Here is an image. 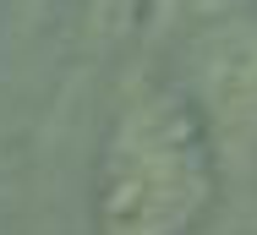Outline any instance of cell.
Listing matches in <instances>:
<instances>
[{"label": "cell", "instance_id": "7a4b0ae2", "mask_svg": "<svg viewBox=\"0 0 257 235\" xmlns=\"http://www.w3.org/2000/svg\"><path fill=\"white\" fill-rule=\"evenodd\" d=\"M186 98L197 104L224 175H246L257 159V22H208L186 55Z\"/></svg>", "mask_w": 257, "mask_h": 235}, {"label": "cell", "instance_id": "6da1fadb", "mask_svg": "<svg viewBox=\"0 0 257 235\" xmlns=\"http://www.w3.org/2000/svg\"><path fill=\"white\" fill-rule=\"evenodd\" d=\"M219 181V153L186 88H143L104 137L93 224L99 235H192Z\"/></svg>", "mask_w": 257, "mask_h": 235}]
</instances>
